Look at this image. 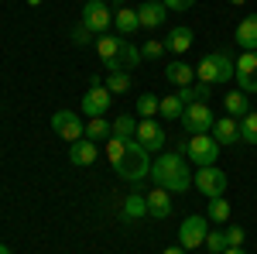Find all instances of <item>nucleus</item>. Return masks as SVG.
I'll return each mask as SVG.
<instances>
[{
	"instance_id": "20",
	"label": "nucleus",
	"mask_w": 257,
	"mask_h": 254,
	"mask_svg": "<svg viewBox=\"0 0 257 254\" xmlns=\"http://www.w3.org/2000/svg\"><path fill=\"white\" fill-rule=\"evenodd\" d=\"M165 79H168L175 90H182V86H192V79H196V69H192L189 62L175 59V62H168V69H165Z\"/></svg>"
},
{
	"instance_id": "27",
	"label": "nucleus",
	"mask_w": 257,
	"mask_h": 254,
	"mask_svg": "<svg viewBox=\"0 0 257 254\" xmlns=\"http://www.w3.org/2000/svg\"><path fill=\"white\" fill-rule=\"evenodd\" d=\"M206 220H209V223H226V220H230V199H226V196H216V199H209Z\"/></svg>"
},
{
	"instance_id": "14",
	"label": "nucleus",
	"mask_w": 257,
	"mask_h": 254,
	"mask_svg": "<svg viewBox=\"0 0 257 254\" xmlns=\"http://www.w3.org/2000/svg\"><path fill=\"white\" fill-rule=\"evenodd\" d=\"M168 14H172V11H168V7H165L161 0H144V4H141V7H138L141 28H148V31H151V28H161Z\"/></svg>"
},
{
	"instance_id": "18",
	"label": "nucleus",
	"mask_w": 257,
	"mask_h": 254,
	"mask_svg": "<svg viewBox=\"0 0 257 254\" xmlns=\"http://www.w3.org/2000/svg\"><path fill=\"white\" fill-rule=\"evenodd\" d=\"M192 28H185V24H175L172 31H168V38H165V52H172V55H182V52H189L192 48Z\"/></svg>"
},
{
	"instance_id": "35",
	"label": "nucleus",
	"mask_w": 257,
	"mask_h": 254,
	"mask_svg": "<svg viewBox=\"0 0 257 254\" xmlns=\"http://www.w3.org/2000/svg\"><path fill=\"white\" fill-rule=\"evenodd\" d=\"M69 38H72V45H93V38H96V35H93L89 28H82V24H76V28L69 31Z\"/></svg>"
},
{
	"instance_id": "39",
	"label": "nucleus",
	"mask_w": 257,
	"mask_h": 254,
	"mask_svg": "<svg viewBox=\"0 0 257 254\" xmlns=\"http://www.w3.org/2000/svg\"><path fill=\"white\" fill-rule=\"evenodd\" d=\"M223 254H247V251H243V247H226Z\"/></svg>"
},
{
	"instance_id": "5",
	"label": "nucleus",
	"mask_w": 257,
	"mask_h": 254,
	"mask_svg": "<svg viewBox=\"0 0 257 254\" xmlns=\"http://www.w3.org/2000/svg\"><path fill=\"white\" fill-rule=\"evenodd\" d=\"M192 189L206 196V199H216V196H226L230 189V176L219 168V165H206V168H196L192 176Z\"/></svg>"
},
{
	"instance_id": "41",
	"label": "nucleus",
	"mask_w": 257,
	"mask_h": 254,
	"mask_svg": "<svg viewBox=\"0 0 257 254\" xmlns=\"http://www.w3.org/2000/svg\"><path fill=\"white\" fill-rule=\"evenodd\" d=\"M226 4H233V7H240V4H247V0H226Z\"/></svg>"
},
{
	"instance_id": "19",
	"label": "nucleus",
	"mask_w": 257,
	"mask_h": 254,
	"mask_svg": "<svg viewBox=\"0 0 257 254\" xmlns=\"http://www.w3.org/2000/svg\"><path fill=\"white\" fill-rule=\"evenodd\" d=\"M168 213H172V193H168V189H161V186H155V189L148 193V216L165 220Z\"/></svg>"
},
{
	"instance_id": "26",
	"label": "nucleus",
	"mask_w": 257,
	"mask_h": 254,
	"mask_svg": "<svg viewBox=\"0 0 257 254\" xmlns=\"http://www.w3.org/2000/svg\"><path fill=\"white\" fill-rule=\"evenodd\" d=\"M182 114H185V103L178 100V93L161 97V107H158V117L161 120H182Z\"/></svg>"
},
{
	"instance_id": "28",
	"label": "nucleus",
	"mask_w": 257,
	"mask_h": 254,
	"mask_svg": "<svg viewBox=\"0 0 257 254\" xmlns=\"http://www.w3.org/2000/svg\"><path fill=\"white\" fill-rule=\"evenodd\" d=\"M117 62L123 65V69H127V72H131V69H134V65H141L144 59H141V48H138V45H131V41L123 38V41H120V55H117Z\"/></svg>"
},
{
	"instance_id": "43",
	"label": "nucleus",
	"mask_w": 257,
	"mask_h": 254,
	"mask_svg": "<svg viewBox=\"0 0 257 254\" xmlns=\"http://www.w3.org/2000/svg\"><path fill=\"white\" fill-rule=\"evenodd\" d=\"M28 4H31V7H38V4H41V0H28Z\"/></svg>"
},
{
	"instance_id": "37",
	"label": "nucleus",
	"mask_w": 257,
	"mask_h": 254,
	"mask_svg": "<svg viewBox=\"0 0 257 254\" xmlns=\"http://www.w3.org/2000/svg\"><path fill=\"white\" fill-rule=\"evenodd\" d=\"M161 4H165L168 11H189V7H192L196 0H161Z\"/></svg>"
},
{
	"instance_id": "32",
	"label": "nucleus",
	"mask_w": 257,
	"mask_h": 254,
	"mask_svg": "<svg viewBox=\"0 0 257 254\" xmlns=\"http://www.w3.org/2000/svg\"><path fill=\"white\" fill-rule=\"evenodd\" d=\"M106 90L117 97V93H127L131 90V72H110L106 76Z\"/></svg>"
},
{
	"instance_id": "38",
	"label": "nucleus",
	"mask_w": 257,
	"mask_h": 254,
	"mask_svg": "<svg viewBox=\"0 0 257 254\" xmlns=\"http://www.w3.org/2000/svg\"><path fill=\"white\" fill-rule=\"evenodd\" d=\"M165 254H189V251H185V247L178 244V247H165Z\"/></svg>"
},
{
	"instance_id": "3",
	"label": "nucleus",
	"mask_w": 257,
	"mask_h": 254,
	"mask_svg": "<svg viewBox=\"0 0 257 254\" xmlns=\"http://www.w3.org/2000/svg\"><path fill=\"white\" fill-rule=\"evenodd\" d=\"M196 76H199V82L223 86V82H230V79L237 76V59H233L226 48H216V52H209V55H202V59H199Z\"/></svg>"
},
{
	"instance_id": "17",
	"label": "nucleus",
	"mask_w": 257,
	"mask_h": 254,
	"mask_svg": "<svg viewBox=\"0 0 257 254\" xmlns=\"http://www.w3.org/2000/svg\"><path fill=\"white\" fill-rule=\"evenodd\" d=\"M233 41L240 45V52H257V14H247L240 21L233 31Z\"/></svg>"
},
{
	"instance_id": "4",
	"label": "nucleus",
	"mask_w": 257,
	"mask_h": 254,
	"mask_svg": "<svg viewBox=\"0 0 257 254\" xmlns=\"http://www.w3.org/2000/svg\"><path fill=\"white\" fill-rule=\"evenodd\" d=\"M219 151H223V148L216 144V137H213V134H189V141H185V158H189L196 168L216 165Z\"/></svg>"
},
{
	"instance_id": "25",
	"label": "nucleus",
	"mask_w": 257,
	"mask_h": 254,
	"mask_svg": "<svg viewBox=\"0 0 257 254\" xmlns=\"http://www.w3.org/2000/svg\"><path fill=\"white\" fill-rule=\"evenodd\" d=\"M120 35H110V31H106V35H99L96 41H93V45H96V52H99V59L103 62H110V59H117L120 55Z\"/></svg>"
},
{
	"instance_id": "11",
	"label": "nucleus",
	"mask_w": 257,
	"mask_h": 254,
	"mask_svg": "<svg viewBox=\"0 0 257 254\" xmlns=\"http://www.w3.org/2000/svg\"><path fill=\"white\" fill-rule=\"evenodd\" d=\"M233 79H237V90H243L247 97H257V52H240Z\"/></svg>"
},
{
	"instance_id": "16",
	"label": "nucleus",
	"mask_w": 257,
	"mask_h": 254,
	"mask_svg": "<svg viewBox=\"0 0 257 254\" xmlns=\"http://www.w3.org/2000/svg\"><path fill=\"white\" fill-rule=\"evenodd\" d=\"M113 28H117L120 38H131L141 31V18H138V7H117L113 11Z\"/></svg>"
},
{
	"instance_id": "44",
	"label": "nucleus",
	"mask_w": 257,
	"mask_h": 254,
	"mask_svg": "<svg viewBox=\"0 0 257 254\" xmlns=\"http://www.w3.org/2000/svg\"><path fill=\"white\" fill-rule=\"evenodd\" d=\"M86 4H89V0H86Z\"/></svg>"
},
{
	"instance_id": "21",
	"label": "nucleus",
	"mask_w": 257,
	"mask_h": 254,
	"mask_svg": "<svg viewBox=\"0 0 257 254\" xmlns=\"http://www.w3.org/2000/svg\"><path fill=\"white\" fill-rule=\"evenodd\" d=\"M141 216H148V196L141 193H131L123 203H120V220H141Z\"/></svg>"
},
{
	"instance_id": "40",
	"label": "nucleus",
	"mask_w": 257,
	"mask_h": 254,
	"mask_svg": "<svg viewBox=\"0 0 257 254\" xmlns=\"http://www.w3.org/2000/svg\"><path fill=\"white\" fill-rule=\"evenodd\" d=\"M110 4H113V11H117V7H127V4H123V0H110Z\"/></svg>"
},
{
	"instance_id": "13",
	"label": "nucleus",
	"mask_w": 257,
	"mask_h": 254,
	"mask_svg": "<svg viewBox=\"0 0 257 254\" xmlns=\"http://www.w3.org/2000/svg\"><path fill=\"white\" fill-rule=\"evenodd\" d=\"M96 158H99L96 141H89V137H79V141H72V144H69V161H72L76 168H89Z\"/></svg>"
},
{
	"instance_id": "29",
	"label": "nucleus",
	"mask_w": 257,
	"mask_h": 254,
	"mask_svg": "<svg viewBox=\"0 0 257 254\" xmlns=\"http://www.w3.org/2000/svg\"><path fill=\"white\" fill-rule=\"evenodd\" d=\"M134 134H138V120L131 117V114H120V117L113 120V137H120V141H134Z\"/></svg>"
},
{
	"instance_id": "42",
	"label": "nucleus",
	"mask_w": 257,
	"mask_h": 254,
	"mask_svg": "<svg viewBox=\"0 0 257 254\" xmlns=\"http://www.w3.org/2000/svg\"><path fill=\"white\" fill-rule=\"evenodd\" d=\"M0 254H11V247H7V244H0Z\"/></svg>"
},
{
	"instance_id": "6",
	"label": "nucleus",
	"mask_w": 257,
	"mask_h": 254,
	"mask_svg": "<svg viewBox=\"0 0 257 254\" xmlns=\"http://www.w3.org/2000/svg\"><path fill=\"white\" fill-rule=\"evenodd\" d=\"M82 28H89L93 35H106L110 28H113V11L106 7V0H89V4H82Z\"/></svg>"
},
{
	"instance_id": "2",
	"label": "nucleus",
	"mask_w": 257,
	"mask_h": 254,
	"mask_svg": "<svg viewBox=\"0 0 257 254\" xmlns=\"http://www.w3.org/2000/svg\"><path fill=\"white\" fill-rule=\"evenodd\" d=\"M151 182L161 186V189H168V193H189L192 189V172H189V158L185 155H158L151 161Z\"/></svg>"
},
{
	"instance_id": "15",
	"label": "nucleus",
	"mask_w": 257,
	"mask_h": 254,
	"mask_svg": "<svg viewBox=\"0 0 257 254\" xmlns=\"http://www.w3.org/2000/svg\"><path fill=\"white\" fill-rule=\"evenodd\" d=\"M209 134L216 137L219 148H230V144H237V141H240V120L226 114V117H219L216 124H213V131H209Z\"/></svg>"
},
{
	"instance_id": "1",
	"label": "nucleus",
	"mask_w": 257,
	"mask_h": 254,
	"mask_svg": "<svg viewBox=\"0 0 257 254\" xmlns=\"http://www.w3.org/2000/svg\"><path fill=\"white\" fill-rule=\"evenodd\" d=\"M106 158H110V168H113L123 182H131V186H141L144 179L151 176V151L141 144L138 137H134V141L110 137V141H106Z\"/></svg>"
},
{
	"instance_id": "33",
	"label": "nucleus",
	"mask_w": 257,
	"mask_h": 254,
	"mask_svg": "<svg viewBox=\"0 0 257 254\" xmlns=\"http://www.w3.org/2000/svg\"><path fill=\"white\" fill-rule=\"evenodd\" d=\"M206 247L213 254H223L226 247H230V237H226V230H209L206 234Z\"/></svg>"
},
{
	"instance_id": "30",
	"label": "nucleus",
	"mask_w": 257,
	"mask_h": 254,
	"mask_svg": "<svg viewBox=\"0 0 257 254\" xmlns=\"http://www.w3.org/2000/svg\"><path fill=\"white\" fill-rule=\"evenodd\" d=\"M240 141L243 144H257V110H250L247 117H240Z\"/></svg>"
},
{
	"instance_id": "12",
	"label": "nucleus",
	"mask_w": 257,
	"mask_h": 254,
	"mask_svg": "<svg viewBox=\"0 0 257 254\" xmlns=\"http://www.w3.org/2000/svg\"><path fill=\"white\" fill-rule=\"evenodd\" d=\"M151 151V155H158L161 148H165V127H161L155 117H144V120H138V134H134Z\"/></svg>"
},
{
	"instance_id": "36",
	"label": "nucleus",
	"mask_w": 257,
	"mask_h": 254,
	"mask_svg": "<svg viewBox=\"0 0 257 254\" xmlns=\"http://www.w3.org/2000/svg\"><path fill=\"white\" fill-rule=\"evenodd\" d=\"M226 237H230V247H240V244H243V227L230 223V227H226Z\"/></svg>"
},
{
	"instance_id": "22",
	"label": "nucleus",
	"mask_w": 257,
	"mask_h": 254,
	"mask_svg": "<svg viewBox=\"0 0 257 254\" xmlns=\"http://www.w3.org/2000/svg\"><path fill=\"white\" fill-rule=\"evenodd\" d=\"M223 107H226V114H230V117H237V120L250 114V100H247L243 90H230V93L223 97Z\"/></svg>"
},
{
	"instance_id": "34",
	"label": "nucleus",
	"mask_w": 257,
	"mask_h": 254,
	"mask_svg": "<svg viewBox=\"0 0 257 254\" xmlns=\"http://www.w3.org/2000/svg\"><path fill=\"white\" fill-rule=\"evenodd\" d=\"M161 55H165V41H144V45H141V59H161Z\"/></svg>"
},
{
	"instance_id": "8",
	"label": "nucleus",
	"mask_w": 257,
	"mask_h": 254,
	"mask_svg": "<svg viewBox=\"0 0 257 254\" xmlns=\"http://www.w3.org/2000/svg\"><path fill=\"white\" fill-rule=\"evenodd\" d=\"M110 103H113V93L93 76V82H89V90H86V97H82V103H79L82 114H86V117H103V114L110 110Z\"/></svg>"
},
{
	"instance_id": "7",
	"label": "nucleus",
	"mask_w": 257,
	"mask_h": 254,
	"mask_svg": "<svg viewBox=\"0 0 257 254\" xmlns=\"http://www.w3.org/2000/svg\"><path fill=\"white\" fill-rule=\"evenodd\" d=\"M206 234H209V220L202 213H192V216H185L182 227H178V244H182L185 251L202 247V244H206Z\"/></svg>"
},
{
	"instance_id": "31",
	"label": "nucleus",
	"mask_w": 257,
	"mask_h": 254,
	"mask_svg": "<svg viewBox=\"0 0 257 254\" xmlns=\"http://www.w3.org/2000/svg\"><path fill=\"white\" fill-rule=\"evenodd\" d=\"M138 117L144 120V117H155L158 114V107H161V97H155V93H144V97H138Z\"/></svg>"
},
{
	"instance_id": "9",
	"label": "nucleus",
	"mask_w": 257,
	"mask_h": 254,
	"mask_svg": "<svg viewBox=\"0 0 257 254\" xmlns=\"http://www.w3.org/2000/svg\"><path fill=\"white\" fill-rule=\"evenodd\" d=\"M213 124H216V117H213L209 103H189L185 114H182V127H185L189 134H209Z\"/></svg>"
},
{
	"instance_id": "10",
	"label": "nucleus",
	"mask_w": 257,
	"mask_h": 254,
	"mask_svg": "<svg viewBox=\"0 0 257 254\" xmlns=\"http://www.w3.org/2000/svg\"><path fill=\"white\" fill-rule=\"evenodd\" d=\"M52 131H55L62 141H69V144H72V141H79V137H82L86 124L79 120L76 110H55V114H52Z\"/></svg>"
},
{
	"instance_id": "23",
	"label": "nucleus",
	"mask_w": 257,
	"mask_h": 254,
	"mask_svg": "<svg viewBox=\"0 0 257 254\" xmlns=\"http://www.w3.org/2000/svg\"><path fill=\"white\" fill-rule=\"evenodd\" d=\"M82 137H89V141H110V137H113V124L106 117H89Z\"/></svg>"
},
{
	"instance_id": "24",
	"label": "nucleus",
	"mask_w": 257,
	"mask_h": 254,
	"mask_svg": "<svg viewBox=\"0 0 257 254\" xmlns=\"http://www.w3.org/2000/svg\"><path fill=\"white\" fill-rule=\"evenodd\" d=\"M209 90H213L209 82H192V86H182L175 93H178V100L189 107V103H206V100H209Z\"/></svg>"
}]
</instances>
